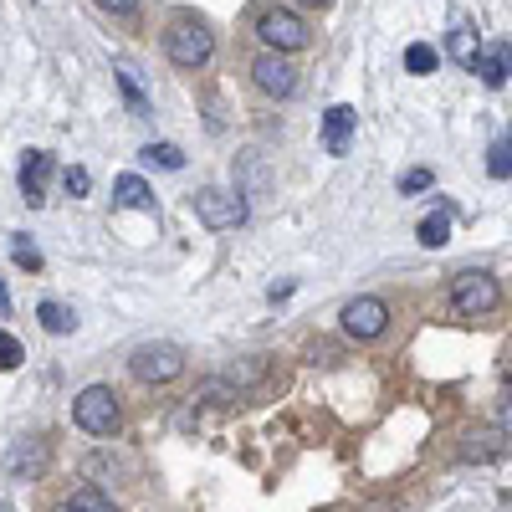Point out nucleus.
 <instances>
[{
    "mask_svg": "<svg viewBox=\"0 0 512 512\" xmlns=\"http://www.w3.org/2000/svg\"><path fill=\"white\" fill-rule=\"evenodd\" d=\"M88 185H93V180H88V169H67V175H62V190H67L72 200H77V195H88Z\"/></svg>",
    "mask_w": 512,
    "mask_h": 512,
    "instance_id": "obj_25",
    "label": "nucleus"
},
{
    "mask_svg": "<svg viewBox=\"0 0 512 512\" xmlns=\"http://www.w3.org/2000/svg\"><path fill=\"white\" fill-rule=\"evenodd\" d=\"M384 328H390V303L384 297H354V303L344 308V333L349 338H379Z\"/></svg>",
    "mask_w": 512,
    "mask_h": 512,
    "instance_id": "obj_7",
    "label": "nucleus"
},
{
    "mask_svg": "<svg viewBox=\"0 0 512 512\" xmlns=\"http://www.w3.org/2000/svg\"><path fill=\"white\" fill-rule=\"evenodd\" d=\"M405 67H410L415 77H425V72H436V47H425V41H415V47L405 52Z\"/></svg>",
    "mask_w": 512,
    "mask_h": 512,
    "instance_id": "obj_19",
    "label": "nucleus"
},
{
    "mask_svg": "<svg viewBox=\"0 0 512 512\" xmlns=\"http://www.w3.org/2000/svg\"><path fill=\"white\" fill-rule=\"evenodd\" d=\"M11 313V292H6V282H0V318Z\"/></svg>",
    "mask_w": 512,
    "mask_h": 512,
    "instance_id": "obj_28",
    "label": "nucleus"
},
{
    "mask_svg": "<svg viewBox=\"0 0 512 512\" xmlns=\"http://www.w3.org/2000/svg\"><path fill=\"white\" fill-rule=\"evenodd\" d=\"M497 277L492 272H456L451 277V308L461 318H487L497 308Z\"/></svg>",
    "mask_w": 512,
    "mask_h": 512,
    "instance_id": "obj_3",
    "label": "nucleus"
},
{
    "mask_svg": "<svg viewBox=\"0 0 512 512\" xmlns=\"http://www.w3.org/2000/svg\"><path fill=\"white\" fill-rule=\"evenodd\" d=\"M251 77H256V88H262L267 98H292V88H297V67L282 52H262L251 62Z\"/></svg>",
    "mask_w": 512,
    "mask_h": 512,
    "instance_id": "obj_8",
    "label": "nucleus"
},
{
    "mask_svg": "<svg viewBox=\"0 0 512 512\" xmlns=\"http://www.w3.org/2000/svg\"><path fill=\"white\" fill-rule=\"evenodd\" d=\"M36 318H41V328L57 333V338L77 328V313H72V308H62V303H52V297H47V303H36Z\"/></svg>",
    "mask_w": 512,
    "mask_h": 512,
    "instance_id": "obj_14",
    "label": "nucleus"
},
{
    "mask_svg": "<svg viewBox=\"0 0 512 512\" xmlns=\"http://www.w3.org/2000/svg\"><path fill=\"white\" fill-rule=\"evenodd\" d=\"M415 236H420V246H446L451 241V221L446 216H425Z\"/></svg>",
    "mask_w": 512,
    "mask_h": 512,
    "instance_id": "obj_18",
    "label": "nucleus"
},
{
    "mask_svg": "<svg viewBox=\"0 0 512 512\" xmlns=\"http://www.w3.org/2000/svg\"><path fill=\"white\" fill-rule=\"evenodd\" d=\"M354 123H359V113H354L349 103H333V108L323 113V149H328V154H349Z\"/></svg>",
    "mask_w": 512,
    "mask_h": 512,
    "instance_id": "obj_11",
    "label": "nucleus"
},
{
    "mask_svg": "<svg viewBox=\"0 0 512 512\" xmlns=\"http://www.w3.org/2000/svg\"><path fill=\"white\" fill-rule=\"evenodd\" d=\"M103 11H113V16H128V11H139V0H98Z\"/></svg>",
    "mask_w": 512,
    "mask_h": 512,
    "instance_id": "obj_26",
    "label": "nucleus"
},
{
    "mask_svg": "<svg viewBox=\"0 0 512 512\" xmlns=\"http://www.w3.org/2000/svg\"><path fill=\"white\" fill-rule=\"evenodd\" d=\"M502 436H512V395H507V405H502Z\"/></svg>",
    "mask_w": 512,
    "mask_h": 512,
    "instance_id": "obj_27",
    "label": "nucleus"
},
{
    "mask_svg": "<svg viewBox=\"0 0 512 512\" xmlns=\"http://www.w3.org/2000/svg\"><path fill=\"white\" fill-rule=\"evenodd\" d=\"M113 205H118V210H144V216H154V190H149L139 175H118Z\"/></svg>",
    "mask_w": 512,
    "mask_h": 512,
    "instance_id": "obj_13",
    "label": "nucleus"
},
{
    "mask_svg": "<svg viewBox=\"0 0 512 512\" xmlns=\"http://www.w3.org/2000/svg\"><path fill=\"white\" fill-rule=\"evenodd\" d=\"M256 36L267 41V52H282L287 57V52H303L308 47V21L282 11V6H272V11L256 16Z\"/></svg>",
    "mask_w": 512,
    "mask_h": 512,
    "instance_id": "obj_4",
    "label": "nucleus"
},
{
    "mask_svg": "<svg viewBox=\"0 0 512 512\" xmlns=\"http://www.w3.org/2000/svg\"><path fill=\"white\" fill-rule=\"evenodd\" d=\"M487 175H492V180H507V175H512V128L487 149Z\"/></svg>",
    "mask_w": 512,
    "mask_h": 512,
    "instance_id": "obj_16",
    "label": "nucleus"
},
{
    "mask_svg": "<svg viewBox=\"0 0 512 512\" xmlns=\"http://www.w3.org/2000/svg\"><path fill=\"white\" fill-rule=\"evenodd\" d=\"M195 216L210 226V231H231L246 221V200L231 195V190H200L195 195Z\"/></svg>",
    "mask_w": 512,
    "mask_h": 512,
    "instance_id": "obj_6",
    "label": "nucleus"
},
{
    "mask_svg": "<svg viewBox=\"0 0 512 512\" xmlns=\"http://www.w3.org/2000/svg\"><path fill=\"white\" fill-rule=\"evenodd\" d=\"M57 512H113V502H108L98 487H82V492H72Z\"/></svg>",
    "mask_w": 512,
    "mask_h": 512,
    "instance_id": "obj_17",
    "label": "nucleus"
},
{
    "mask_svg": "<svg viewBox=\"0 0 512 512\" xmlns=\"http://www.w3.org/2000/svg\"><path fill=\"white\" fill-rule=\"evenodd\" d=\"M21 359H26V349L16 344V338H11L6 328H0V369H16Z\"/></svg>",
    "mask_w": 512,
    "mask_h": 512,
    "instance_id": "obj_23",
    "label": "nucleus"
},
{
    "mask_svg": "<svg viewBox=\"0 0 512 512\" xmlns=\"http://www.w3.org/2000/svg\"><path fill=\"white\" fill-rule=\"evenodd\" d=\"M118 88H123V98H128V113H134V118H144V113H149V103H144V93H139L134 72H118Z\"/></svg>",
    "mask_w": 512,
    "mask_h": 512,
    "instance_id": "obj_21",
    "label": "nucleus"
},
{
    "mask_svg": "<svg viewBox=\"0 0 512 512\" xmlns=\"http://www.w3.org/2000/svg\"><path fill=\"white\" fill-rule=\"evenodd\" d=\"M308 6H328V0H308Z\"/></svg>",
    "mask_w": 512,
    "mask_h": 512,
    "instance_id": "obj_29",
    "label": "nucleus"
},
{
    "mask_svg": "<svg viewBox=\"0 0 512 512\" xmlns=\"http://www.w3.org/2000/svg\"><path fill=\"white\" fill-rule=\"evenodd\" d=\"M128 369H134L144 384H169V379L185 374V354L175 344H144V349H134Z\"/></svg>",
    "mask_w": 512,
    "mask_h": 512,
    "instance_id": "obj_5",
    "label": "nucleus"
},
{
    "mask_svg": "<svg viewBox=\"0 0 512 512\" xmlns=\"http://www.w3.org/2000/svg\"><path fill=\"white\" fill-rule=\"evenodd\" d=\"M472 72L487 82V88H502V82L512 77V41H492V47H482Z\"/></svg>",
    "mask_w": 512,
    "mask_h": 512,
    "instance_id": "obj_12",
    "label": "nucleus"
},
{
    "mask_svg": "<svg viewBox=\"0 0 512 512\" xmlns=\"http://www.w3.org/2000/svg\"><path fill=\"white\" fill-rule=\"evenodd\" d=\"M41 466H47V441H41V436H21V441L6 451V477H11V482L41 477Z\"/></svg>",
    "mask_w": 512,
    "mask_h": 512,
    "instance_id": "obj_9",
    "label": "nucleus"
},
{
    "mask_svg": "<svg viewBox=\"0 0 512 512\" xmlns=\"http://www.w3.org/2000/svg\"><path fill=\"white\" fill-rule=\"evenodd\" d=\"M52 154L47 149H31L26 159H21V195H26V205H41L47 200V180H52Z\"/></svg>",
    "mask_w": 512,
    "mask_h": 512,
    "instance_id": "obj_10",
    "label": "nucleus"
},
{
    "mask_svg": "<svg viewBox=\"0 0 512 512\" xmlns=\"http://www.w3.org/2000/svg\"><path fill=\"white\" fill-rule=\"evenodd\" d=\"M451 57H456L461 67H477L482 41H477V31H472V26H456V31H451Z\"/></svg>",
    "mask_w": 512,
    "mask_h": 512,
    "instance_id": "obj_15",
    "label": "nucleus"
},
{
    "mask_svg": "<svg viewBox=\"0 0 512 512\" xmlns=\"http://www.w3.org/2000/svg\"><path fill=\"white\" fill-rule=\"evenodd\" d=\"M72 420H77V431H88V436H113L118 431V395L108 384H88V390L72 400Z\"/></svg>",
    "mask_w": 512,
    "mask_h": 512,
    "instance_id": "obj_2",
    "label": "nucleus"
},
{
    "mask_svg": "<svg viewBox=\"0 0 512 512\" xmlns=\"http://www.w3.org/2000/svg\"><path fill=\"white\" fill-rule=\"evenodd\" d=\"M11 256H16V267H26V272H41V251H36L26 236H11Z\"/></svg>",
    "mask_w": 512,
    "mask_h": 512,
    "instance_id": "obj_22",
    "label": "nucleus"
},
{
    "mask_svg": "<svg viewBox=\"0 0 512 512\" xmlns=\"http://www.w3.org/2000/svg\"><path fill=\"white\" fill-rule=\"evenodd\" d=\"M164 52L175 67H205L210 52H216V36H210V26L200 16H175L164 31Z\"/></svg>",
    "mask_w": 512,
    "mask_h": 512,
    "instance_id": "obj_1",
    "label": "nucleus"
},
{
    "mask_svg": "<svg viewBox=\"0 0 512 512\" xmlns=\"http://www.w3.org/2000/svg\"><path fill=\"white\" fill-rule=\"evenodd\" d=\"M431 180H436L431 169H410V175L400 180V195H420V190H431Z\"/></svg>",
    "mask_w": 512,
    "mask_h": 512,
    "instance_id": "obj_24",
    "label": "nucleus"
},
{
    "mask_svg": "<svg viewBox=\"0 0 512 512\" xmlns=\"http://www.w3.org/2000/svg\"><path fill=\"white\" fill-rule=\"evenodd\" d=\"M144 159H149V164H159V169H185V154H180L175 144H149V149H144Z\"/></svg>",
    "mask_w": 512,
    "mask_h": 512,
    "instance_id": "obj_20",
    "label": "nucleus"
}]
</instances>
